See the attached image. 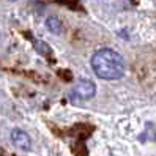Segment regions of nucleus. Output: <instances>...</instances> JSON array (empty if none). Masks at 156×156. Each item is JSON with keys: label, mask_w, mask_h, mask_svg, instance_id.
Masks as SVG:
<instances>
[{"label": "nucleus", "mask_w": 156, "mask_h": 156, "mask_svg": "<svg viewBox=\"0 0 156 156\" xmlns=\"http://www.w3.org/2000/svg\"><path fill=\"white\" fill-rule=\"evenodd\" d=\"M96 76L106 80L120 79L125 74V60L114 49H99L90 60Z\"/></svg>", "instance_id": "1"}, {"label": "nucleus", "mask_w": 156, "mask_h": 156, "mask_svg": "<svg viewBox=\"0 0 156 156\" xmlns=\"http://www.w3.org/2000/svg\"><path fill=\"white\" fill-rule=\"evenodd\" d=\"M96 93V87L91 80H79L71 90V98L74 101H85L93 98Z\"/></svg>", "instance_id": "2"}, {"label": "nucleus", "mask_w": 156, "mask_h": 156, "mask_svg": "<svg viewBox=\"0 0 156 156\" xmlns=\"http://www.w3.org/2000/svg\"><path fill=\"white\" fill-rule=\"evenodd\" d=\"M11 142L17 147L19 150L24 151H29L32 148V140H30V136L27 134L22 129H13L11 131Z\"/></svg>", "instance_id": "3"}, {"label": "nucleus", "mask_w": 156, "mask_h": 156, "mask_svg": "<svg viewBox=\"0 0 156 156\" xmlns=\"http://www.w3.org/2000/svg\"><path fill=\"white\" fill-rule=\"evenodd\" d=\"M46 25L49 27V30L52 32V33H60L62 32V22H60V19L58 17H55V16H51V17H48V21H46Z\"/></svg>", "instance_id": "4"}, {"label": "nucleus", "mask_w": 156, "mask_h": 156, "mask_svg": "<svg viewBox=\"0 0 156 156\" xmlns=\"http://www.w3.org/2000/svg\"><path fill=\"white\" fill-rule=\"evenodd\" d=\"M11 2H14V0H11Z\"/></svg>", "instance_id": "5"}]
</instances>
